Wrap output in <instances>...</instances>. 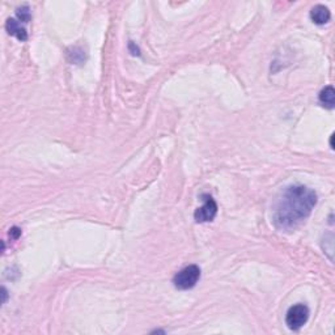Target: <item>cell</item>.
Masks as SVG:
<instances>
[{
  "mask_svg": "<svg viewBox=\"0 0 335 335\" xmlns=\"http://www.w3.org/2000/svg\"><path fill=\"white\" fill-rule=\"evenodd\" d=\"M316 204L317 194L314 190L302 185L288 186L274 206V225L281 232L295 229L309 218Z\"/></svg>",
  "mask_w": 335,
  "mask_h": 335,
  "instance_id": "cell-1",
  "label": "cell"
},
{
  "mask_svg": "<svg viewBox=\"0 0 335 335\" xmlns=\"http://www.w3.org/2000/svg\"><path fill=\"white\" fill-rule=\"evenodd\" d=\"M199 279H201V269L197 265H190L175 274V277L173 278V284L177 289L185 291L195 287Z\"/></svg>",
  "mask_w": 335,
  "mask_h": 335,
  "instance_id": "cell-2",
  "label": "cell"
},
{
  "mask_svg": "<svg viewBox=\"0 0 335 335\" xmlns=\"http://www.w3.org/2000/svg\"><path fill=\"white\" fill-rule=\"evenodd\" d=\"M309 320V309L304 304H296L288 309L285 314V324L288 329H291L293 332H297L308 322Z\"/></svg>",
  "mask_w": 335,
  "mask_h": 335,
  "instance_id": "cell-3",
  "label": "cell"
},
{
  "mask_svg": "<svg viewBox=\"0 0 335 335\" xmlns=\"http://www.w3.org/2000/svg\"><path fill=\"white\" fill-rule=\"evenodd\" d=\"M203 206L199 207L194 214V219L197 223H210L215 219L218 214V204L215 199L210 195H203Z\"/></svg>",
  "mask_w": 335,
  "mask_h": 335,
  "instance_id": "cell-4",
  "label": "cell"
},
{
  "mask_svg": "<svg viewBox=\"0 0 335 335\" xmlns=\"http://www.w3.org/2000/svg\"><path fill=\"white\" fill-rule=\"evenodd\" d=\"M5 30L8 34L12 37H16L18 41H26L28 40V32L24 26H21V22L16 20V18H8L5 22Z\"/></svg>",
  "mask_w": 335,
  "mask_h": 335,
  "instance_id": "cell-5",
  "label": "cell"
},
{
  "mask_svg": "<svg viewBox=\"0 0 335 335\" xmlns=\"http://www.w3.org/2000/svg\"><path fill=\"white\" fill-rule=\"evenodd\" d=\"M310 18L313 20L314 24L317 25H324V24H328L332 18V13L329 11L328 7H325L322 4H317L312 8L310 11Z\"/></svg>",
  "mask_w": 335,
  "mask_h": 335,
  "instance_id": "cell-6",
  "label": "cell"
},
{
  "mask_svg": "<svg viewBox=\"0 0 335 335\" xmlns=\"http://www.w3.org/2000/svg\"><path fill=\"white\" fill-rule=\"evenodd\" d=\"M318 100L322 104V106H325L326 109H334L335 106V91L332 85H328L325 87L322 91L320 92V96H318Z\"/></svg>",
  "mask_w": 335,
  "mask_h": 335,
  "instance_id": "cell-7",
  "label": "cell"
},
{
  "mask_svg": "<svg viewBox=\"0 0 335 335\" xmlns=\"http://www.w3.org/2000/svg\"><path fill=\"white\" fill-rule=\"evenodd\" d=\"M67 56H68L69 62L72 64H81L87 60V54L85 51L83 50L79 46H75V48H71L67 51Z\"/></svg>",
  "mask_w": 335,
  "mask_h": 335,
  "instance_id": "cell-8",
  "label": "cell"
},
{
  "mask_svg": "<svg viewBox=\"0 0 335 335\" xmlns=\"http://www.w3.org/2000/svg\"><path fill=\"white\" fill-rule=\"evenodd\" d=\"M16 15H17L18 21L20 22H29L30 21V9L28 5H22V7H18L17 11H16Z\"/></svg>",
  "mask_w": 335,
  "mask_h": 335,
  "instance_id": "cell-9",
  "label": "cell"
},
{
  "mask_svg": "<svg viewBox=\"0 0 335 335\" xmlns=\"http://www.w3.org/2000/svg\"><path fill=\"white\" fill-rule=\"evenodd\" d=\"M20 236H21V229H20V228H17V226H13V228H11V229H9V237H11V238H13V240H17Z\"/></svg>",
  "mask_w": 335,
  "mask_h": 335,
  "instance_id": "cell-10",
  "label": "cell"
},
{
  "mask_svg": "<svg viewBox=\"0 0 335 335\" xmlns=\"http://www.w3.org/2000/svg\"><path fill=\"white\" fill-rule=\"evenodd\" d=\"M128 49H130V51H131L132 55H139V49L135 48L134 42H130V45H128Z\"/></svg>",
  "mask_w": 335,
  "mask_h": 335,
  "instance_id": "cell-11",
  "label": "cell"
},
{
  "mask_svg": "<svg viewBox=\"0 0 335 335\" xmlns=\"http://www.w3.org/2000/svg\"><path fill=\"white\" fill-rule=\"evenodd\" d=\"M1 292H3V304H5V301H7V297H8V292L5 288H1Z\"/></svg>",
  "mask_w": 335,
  "mask_h": 335,
  "instance_id": "cell-12",
  "label": "cell"
},
{
  "mask_svg": "<svg viewBox=\"0 0 335 335\" xmlns=\"http://www.w3.org/2000/svg\"><path fill=\"white\" fill-rule=\"evenodd\" d=\"M330 147L334 150V134H333L332 138H330Z\"/></svg>",
  "mask_w": 335,
  "mask_h": 335,
  "instance_id": "cell-13",
  "label": "cell"
}]
</instances>
